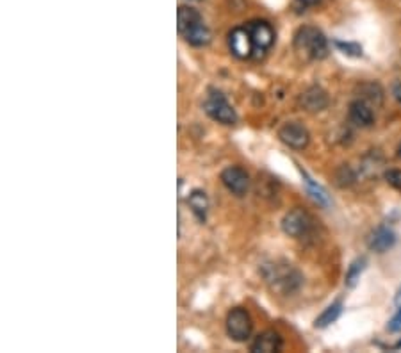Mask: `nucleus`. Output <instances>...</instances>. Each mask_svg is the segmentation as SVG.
Returning a JSON list of instances; mask_svg holds the SVG:
<instances>
[{
    "label": "nucleus",
    "instance_id": "nucleus-20",
    "mask_svg": "<svg viewBox=\"0 0 401 353\" xmlns=\"http://www.w3.org/2000/svg\"><path fill=\"white\" fill-rule=\"evenodd\" d=\"M365 263H367V260H365V257H361V259H356L355 263L350 266V269H348V273H346V286H350V287L355 286L356 280H359V277H361V273L364 271Z\"/></svg>",
    "mask_w": 401,
    "mask_h": 353
},
{
    "label": "nucleus",
    "instance_id": "nucleus-18",
    "mask_svg": "<svg viewBox=\"0 0 401 353\" xmlns=\"http://www.w3.org/2000/svg\"><path fill=\"white\" fill-rule=\"evenodd\" d=\"M361 91H362V97H361L362 100H365V102L371 104V106H373V104L374 106H382L383 91L378 84H374V82L362 84Z\"/></svg>",
    "mask_w": 401,
    "mask_h": 353
},
{
    "label": "nucleus",
    "instance_id": "nucleus-26",
    "mask_svg": "<svg viewBox=\"0 0 401 353\" xmlns=\"http://www.w3.org/2000/svg\"><path fill=\"white\" fill-rule=\"evenodd\" d=\"M394 302H396V305H398V307H401V287H400V291H398L396 300H394Z\"/></svg>",
    "mask_w": 401,
    "mask_h": 353
},
{
    "label": "nucleus",
    "instance_id": "nucleus-2",
    "mask_svg": "<svg viewBox=\"0 0 401 353\" xmlns=\"http://www.w3.org/2000/svg\"><path fill=\"white\" fill-rule=\"evenodd\" d=\"M294 49L307 59H325L328 56V41L319 29L305 25L294 34Z\"/></svg>",
    "mask_w": 401,
    "mask_h": 353
},
{
    "label": "nucleus",
    "instance_id": "nucleus-12",
    "mask_svg": "<svg viewBox=\"0 0 401 353\" xmlns=\"http://www.w3.org/2000/svg\"><path fill=\"white\" fill-rule=\"evenodd\" d=\"M282 348V337L278 332L275 330H264L263 334H258L255 337L254 344H252V352L255 353H271L280 352Z\"/></svg>",
    "mask_w": 401,
    "mask_h": 353
},
{
    "label": "nucleus",
    "instance_id": "nucleus-8",
    "mask_svg": "<svg viewBox=\"0 0 401 353\" xmlns=\"http://www.w3.org/2000/svg\"><path fill=\"white\" fill-rule=\"evenodd\" d=\"M228 45H230L232 54L239 59H248L254 56L255 45L254 40L250 36V32L246 27H237L230 32L228 38Z\"/></svg>",
    "mask_w": 401,
    "mask_h": 353
},
{
    "label": "nucleus",
    "instance_id": "nucleus-6",
    "mask_svg": "<svg viewBox=\"0 0 401 353\" xmlns=\"http://www.w3.org/2000/svg\"><path fill=\"white\" fill-rule=\"evenodd\" d=\"M278 138L282 139V143H285L289 148L294 150H303L307 148L308 141H311V134L308 130L298 123V121H289L285 123L280 130H278Z\"/></svg>",
    "mask_w": 401,
    "mask_h": 353
},
{
    "label": "nucleus",
    "instance_id": "nucleus-16",
    "mask_svg": "<svg viewBox=\"0 0 401 353\" xmlns=\"http://www.w3.org/2000/svg\"><path fill=\"white\" fill-rule=\"evenodd\" d=\"M187 204H189V207L193 209V212L198 216V219L205 221V218H207V209H209V198H207V195H205L204 191H200V189H195V191L189 195V198H187Z\"/></svg>",
    "mask_w": 401,
    "mask_h": 353
},
{
    "label": "nucleus",
    "instance_id": "nucleus-19",
    "mask_svg": "<svg viewBox=\"0 0 401 353\" xmlns=\"http://www.w3.org/2000/svg\"><path fill=\"white\" fill-rule=\"evenodd\" d=\"M302 175H303V179H305V184H307V189L312 195V198H314L317 204H321V206H328L330 198H328V195H326L325 189L321 188V186H317V184L314 182L307 173H305V171H302Z\"/></svg>",
    "mask_w": 401,
    "mask_h": 353
},
{
    "label": "nucleus",
    "instance_id": "nucleus-21",
    "mask_svg": "<svg viewBox=\"0 0 401 353\" xmlns=\"http://www.w3.org/2000/svg\"><path fill=\"white\" fill-rule=\"evenodd\" d=\"M335 47L339 50H343L344 54L353 56V58H361L362 56V47L356 45V43H343V41H335Z\"/></svg>",
    "mask_w": 401,
    "mask_h": 353
},
{
    "label": "nucleus",
    "instance_id": "nucleus-22",
    "mask_svg": "<svg viewBox=\"0 0 401 353\" xmlns=\"http://www.w3.org/2000/svg\"><path fill=\"white\" fill-rule=\"evenodd\" d=\"M385 180H387L389 186L401 193V170H389L385 171Z\"/></svg>",
    "mask_w": 401,
    "mask_h": 353
},
{
    "label": "nucleus",
    "instance_id": "nucleus-9",
    "mask_svg": "<svg viewBox=\"0 0 401 353\" xmlns=\"http://www.w3.org/2000/svg\"><path fill=\"white\" fill-rule=\"evenodd\" d=\"M246 29H248L250 36L254 40V45L257 52L263 54V52H266V50L273 45V41H275V32H273L271 25L267 22H260V20H257V22H250L248 25H246Z\"/></svg>",
    "mask_w": 401,
    "mask_h": 353
},
{
    "label": "nucleus",
    "instance_id": "nucleus-15",
    "mask_svg": "<svg viewBox=\"0 0 401 353\" xmlns=\"http://www.w3.org/2000/svg\"><path fill=\"white\" fill-rule=\"evenodd\" d=\"M182 36L189 45L204 47L210 41V31H209V27L202 22V23H198V25H195V27L189 29L187 32H184Z\"/></svg>",
    "mask_w": 401,
    "mask_h": 353
},
{
    "label": "nucleus",
    "instance_id": "nucleus-4",
    "mask_svg": "<svg viewBox=\"0 0 401 353\" xmlns=\"http://www.w3.org/2000/svg\"><path fill=\"white\" fill-rule=\"evenodd\" d=\"M282 228L287 236L294 237V239H302V237L308 236L314 228V218L308 215L307 210L302 207L289 210L287 215L282 219Z\"/></svg>",
    "mask_w": 401,
    "mask_h": 353
},
{
    "label": "nucleus",
    "instance_id": "nucleus-23",
    "mask_svg": "<svg viewBox=\"0 0 401 353\" xmlns=\"http://www.w3.org/2000/svg\"><path fill=\"white\" fill-rule=\"evenodd\" d=\"M387 328H389V332H394V334H396V332H401V307H400V311L394 314V317H392L391 321H389Z\"/></svg>",
    "mask_w": 401,
    "mask_h": 353
},
{
    "label": "nucleus",
    "instance_id": "nucleus-13",
    "mask_svg": "<svg viewBox=\"0 0 401 353\" xmlns=\"http://www.w3.org/2000/svg\"><path fill=\"white\" fill-rule=\"evenodd\" d=\"M394 243H396V234L387 227H378L369 237V248L374 252H378V254L391 250Z\"/></svg>",
    "mask_w": 401,
    "mask_h": 353
},
{
    "label": "nucleus",
    "instance_id": "nucleus-5",
    "mask_svg": "<svg viewBox=\"0 0 401 353\" xmlns=\"http://www.w3.org/2000/svg\"><path fill=\"white\" fill-rule=\"evenodd\" d=\"M252 317H250L248 311L243 307L232 308L227 316V332L234 341H246L252 335Z\"/></svg>",
    "mask_w": 401,
    "mask_h": 353
},
{
    "label": "nucleus",
    "instance_id": "nucleus-11",
    "mask_svg": "<svg viewBox=\"0 0 401 353\" xmlns=\"http://www.w3.org/2000/svg\"><path fill=\"white\" fill-rule=\"evenodd\" d=\"M350 120L359 127H371L374 123V112L371 104L359 99L350 104Z\"/></svg>",
    "mask_w": 401,
    "mask_h": 353
},
{
    "label": "nucleus",
    "instance_id": "nucleus-1",
    "mask_svg": "<svg viewBox=\"0 0 401 353\" xmlns=\"http://www.w3.org/2000/svg\"><path fill=\"white\" fill-rule=\"evenodd\" d=\"M263 275L273 291L282 295H289L302 286V275L291 264L271 263L263 268Z\"/></svg>",
    "mask_w": 401,
    "mask_h": 353
},
{
    "label": "nucleus",
    "instance_id": "nucleus-3",
    "mask_svg": "<svg viewBox=\"0 0 401 353\" xmlns=\"http://www.w3.org/2000/svg\"><path fill=\"white\" fill-rule=\"evenodd\" d=\"M205 112L209 114L212 120L219 121L223 125H234L237 121V114L234 111L225 95L218 90H209V95L204 102Z\"/></svg>",
    "mask_w": 401,
    "mask_h": 353
},
{
    "label": "nucleus",
    "instance_id": "nucleus-7",
    "mask_svg": "<svg viewBox=\"0 0 401 353\" xmlns=\"http://www.w3.org/2000/svg\"><path fill=\"white\" fill-rule=\"evenodd\" d=\"M221 182L236 197H243L250 189V175L241 166H228L221 171Z\"/></svg>",
    "mask_w": 401,
    "mask_h": 353
},
{
    "label": "nucleus",
    "instance_id": "nucleus-10",
    "mask_svg": "<svg viewBox=\"0 0 401 353\" xmlns=\"http://www.w3.org/2000/svg\"><path fill=\"white\" fill-rule=\"evenodd\" d=\"M300 104H302L305 111L319 112L328 108L330 99L326 91L321 90L319 86H312L307 91H303L302 97H300Z\"/></svg>",
    "mask_w": 401,
    "mask_h": 353
},
{
    "label": "nucleus",
    "instance_id": "nucleus-17",
    "mask_svg": "<svg viewBox=\"0 0 401 353\" xmlns=\"http://www.w3.org/2000/svg\"><path fill=\"white\" fill-rule=\"evenodd\" d=\"M341 313H343V302L341 300H337V302H334L332 305H328V307L321 313V316L317 317L316 321H314V326L316 328H326L328 325H332V323L337 319L339 316H341Z\"/></svg>",
    "mask_w": 401,
    "mask_h": 353
},
{
    "label": "nucleus",
    "instance_id": "nucleus-25",
    "mask_svg": "<svg viewBox=\"0 0 401 353\" xmlns=\"http://www.w3.org/2000/svg\"><path fill=\"white\" fill-rule=\"evenodd\" d=\"M300 2H302L303 5H316V4H319L321 0H300Z\"/></svg>",
    "mask_w": 401,
    "mask_h": 353
},
{
    "label": "nucleus",
    "instance_id": "nucleus-14",
    "mask_svg": "<svg viewBox=\"0 0 401 353\" xmlns=\"http://www.w3.org/2000/svg\"><path fill=\"white\" fill-rule=\"evenodd\" d=\"M177 22H178V32L184 34L191 27L198 25V23L204 22L202 14L195 10V8H187V5H180L177 13Z\"/></svg>",
    "mask_w": 401,
    "mask_h": 353
},
{
    "label": "nucleus",
    "instance_id": "nucleus-24",
    "mask_svg": "<svg viewBox=\"0 0 401 353\" xmlns=\"http://www.w3.org/2000/svg\"><path fill=\"white\" fill-rule=\"evenodd\" d=\"M392 93H394V97L398 99V102H401V82H396V84H394V88H392Z\"/></svg>",
    "mask_w": 401,
    "mask_h": 353
}]
</instances>
